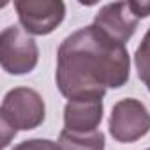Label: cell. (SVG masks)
I'll use <instances>...</instances> for the list:
<instances>
[{
    "instance_id": "5",
    "label": "cell",
    "mask_w": 150,
    "mask_h": 150,
    "mask_svg": "<svg viewBox=\"0 0 150 150\" xmlns=\"http://www.w3.org/2000/svg\"><path fill=\"white\" fill-rule=\"evenodd\" d=\"M14 9L23 30L32 35L51 34L65 16V4L60 0H18Z\"/></svg>"
},
{
    "instance_id": "12",
    "label": "cell",
    "mask_w": 150,
    "mask_h": 150,
    "mask_svg": "<svg viewBox=\"0 0 150 150\" xmlns=\"http://www.w3.org/2000/svg\"><path fill=\"white\" fill-rule=\"evenodd\" d=\"M146 150H150V148H146Z\"/></svg>"
},
{
    "instance_id": "8",
    "label": "cell",
    "mask_w": 150,
    "mask_h": 150,
    "mask_svg": "<svg viewBox=\"0 0 150 150\" xmlns=\"http://www.w3.org/2000/svg\"><path fill=\"white\" fill-rule=\"evenodd\" d=\"M57 143L60 145L62 150H104L106 139L101 131L80 134L62 129Z\"/></svg>"
},
{
    "instance_id": "9",
    "label": "cell",
    "mask_w": 150,
    "mask_h": 150,
    "mask_svg": "<svg viewBox=\"0 0 150 150\" xmlns=\"http://www.w3.org/2000/svg\"><path fill=\"white\" fill-rule=\"evenodd\" d=\"M134 65L138 71V78L145 81L150 76V28L146 30L145 37L141 39L139 46L134 53Z\"/></svg>"
},
{
    "instance_id": "10",
    "label": "cell",
    "mask_w": 150,
    "mask_h": 150,
    "mask_svg": "<svg viewBox=\"0 0 150 150\" xmlns=\"http://www.w3.org/2000/svg\"><path fill=\"white\" fill-rule=\"evenodd\" d=\"M13 150H62L58 143L51 139H42V138H34V139H25L18 143Z\"/></svg>"
},
{
    "instance_id": "6",
    "label": "cell",
    "mask_w": 150,
    "mask_h": 150,
    "mask_svg": "<svg viewBox=\"0 0 150 150\" xmlns=\"http://www.w3.org/2000/svg\"><path fill=\"white\" fill-rule=\"evenodd\" d=\"M138 14L132 7V2H113L106 4L99 9L94 18V25L99 27L103 32L111 35L120 42H127L138 27Z\"/></svg>"
},
{
    "instance_id": "4",
    "label": "cell",
    "mask_w": 150,
    "mask_h": 150,
    "mask_svg": "<svg viewBox=\"0 0 150 150\" xmlns=\"http://www.w3.org/2000/svg\"><path fill=\"white\" fill-rule=\"evenodd\" d=\"M108 127L118 143H134L150 131V113L141 101L127 97L113 106Z\"/></svg>"
},
{
    "instance_id": "2",
    "label": "cell",
    "mask_w": 150,
    "mask_h": 150,
    "mask_svg": "<svg viewBox=\"0 0 150 150\" xmlns=\"http://www.w3.org/2000/svg\"><path fill=\"white\" fill-rule=\"evenodd\" d=\"M46 118L44 99L28 87L9 90L0 106V136L2 148H7L18 131H32Z\"/></svg>"
},
{
    "instance_id": "7",
    "label": "cell",
    "mask_w": 150,
    "mask_h": 150,
    "mask_svg": "<svg viewBox=\"0 0 150 150\" xmlns=\"http://www.w3.org/2000/svg\"><path fill=\"white\" fill-rule=\"evenodd\" d=\"M103 97H78L69 99L64 108V129L71 132H94L99 131L103 120Z\"/></svg>"
},
{
    "instance_id": "1",
    "label": "cell",
    "mask_w": 150,
    "mask_h": 150,
    "mask_svg": "<svg viewBox=\"0 0 150 150\" xmlns=\"http://www.w3.org/2000/svg\"><path fill=\"white\" fill-rule=\"evenodd\" d=\"M131 57L124 42L94 23L67 35L58 48L55 81L67 99L104 97L129 81Z\"/></svg>"
},
{
    "instance_id": "11",
    "label": "cell",
    "mask_w": 150,
    "mask_h": 150,
    "mask_svg": "<svg viewBox=\"0 0 150 150\" xmlns=\"http://www.w3.org/2000/svg\"><path fill=\"white\" fill-rule=\"evenodd\" d=\"M143 83H145V85H146V88H148V92H150V76H148V78H146V80H145V81H143Z\"/></svg>"
},
{
    "instance_id": "3",
    "label": "cell",
    "mask_w": 150,
    "mask_h": 150,
    "mask_svg": "<svg viewBox=\"0 0 150 150\" xmlns=\"http://www.w3.org/2000/svg\"><path fill=\"white\" fill-rule=\"evenodd\" d=\"M39 62V48L28 32L18 25H11L0 34V64L7 74L21 76L35 69Z\"/></svg>"
}]
</instances>
